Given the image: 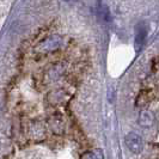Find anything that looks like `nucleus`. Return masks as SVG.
<instances>
[{"mask_svg":"<svg viewBox=\"0 0 159 159\" xmlns=\"http://www.w3.org/2000/svg\"><path fill=\"white\" fill-rule=\"evenodd\" d=\"M126 145H127L128 150L133 153H141L143 150V138L136 134L134 132H130L128 133L126 135Z\"/></svg>","mask_w":159,"mask_h":159,"instance_id":"1","label":"nucleus"},{"mask_svg":"<svg viewBox=\"0 0 159 159\" xmlns=\"http://www.w3.org/2000/svg\"><path fill=\"white\" fill-rule=\"evenodd\" d=\"M61 42H62V40L59 35H52L43 41L39 48L42 52H54L61 46Z\"/></svg>","mask_w":159,"mask_h":159,"instance_id":"2","label":"nucleus"},{"mask_svg":"<svg viewBox=\"0 0 159 159\" xmlns=\"http://www.w3.org/2000/svg\"><path fill=\"white\" fill-rule=\"evenodd\" d=\"M153 121H154V117H153V114H152L150 110H143L139 115V125L141 127H151L153 125Z\"/></svg>","mask_w":159,"mask_h":159,"instance_id":"3","label":"nucleus"},{"mask_svg":"<svg viewBox=\"0 0 159 159\" xmlns=\"http://www.w3.org/2000/svg\"><path fill=\"white\" fill-rule=\"evenodd\" d=\"M146 35H147V28H146L143 24H141V25L138 28L136 35H135L136 49H140V48H141V46H143L145 40H146Z\"/></svg>","mask_w":159,"mask_h":159,"instance_id":"4","label":"nucleus"},{"mask_svg":"<svg viewBox=\"0 0 159 159\" xmlns=\"http://www.w3.org/2000/svg\"><path fill=\"white\" fill-rule=\"evenodd\" d=\"M101 15L103 16V19L105 22H109L110 20V11H109V7L107 5L102 6V8H101Z\"/></svg>","mask_w":159,"mask_h":159,"instance_id":"5","label":"nucleus"},{"mask_svg":"<svg viewBox=\"0 0 159 159\" xmlns=\"http://www.w3.org/2000/svg\"><path fill=\"white\" fill-rule=\"evenodd\" d=\"M90 158L91 159H103V153H102V151L97 150V151L90 153Z\"/></svg>","mask_w":159,"mask_h":159,"instance_id":"6","label":"nucleus"}]
</instances>
